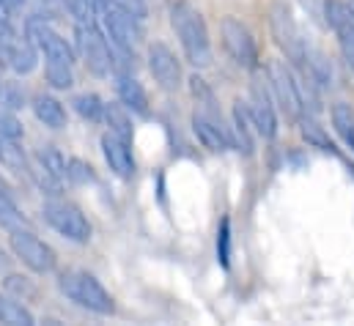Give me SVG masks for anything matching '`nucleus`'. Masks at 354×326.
Masks as SVG:
<instances>
[{"label":"nucleus","instance_id":"1","mask_svg":"<svg viewBox=\"0 0 354 326\" xmlns=\"http://www.w3.org/2000/svg\"><path fill=\"white\" fill-rule=\"evenodd\" d=\"M171 28H174L178 44L184 50V58L195 69H206L212 64V39H209V28H206L203 14L184 0L174 3L171 6Z\"/></svg>","mask_w":354,"mask_h":326},{"label":"nucleus","instance_id":"2","mask_svg":"<svg viewBox=\"0 0 354 326\" xmlns=\"http://www.w3.org/2000/svg\"><path fill=\"white\" fill-rule=\"evenodd\" d=\"M58 291L75 302L77 307L96 313V316H113L115 305H113V296L104 291V285L88 274V271H80V269H66L58 274Z\"/></svg>","mask_w":354,"mask_h":326},{"label":"nucleus","instance_id":"3","mask_svg":"<svg viewBox=\"0 0 354 326\" xmlns=\"http://www.w3.org/2000/svg\"><path fill=\"white\" fill-rule=\"evenodd\" d=\"M269 33H272L277 50L286 55L288 66L305 72L308 47H305V39H302V33L297 28V19H294L286 0H272V6H269Z\"/></svg>","mask_w":354,"mask_h":326},{"label":"nucleus","instance_id":"4","mask_svg":"<svg viewBox=\"0 0 354 326\" xmlns=\"http://www.w3.org/2000/svg\"><path fill=\"white\" fill-rule=\"evenodd\" d=\"M264 75L266 82H269V90H272V99L286 113V118L299 121L305 115V102H302V88H299L294 69L283 61H269Z\"/></svg>","mask_w":354,"mask_h":326},{"label":"nucleus","instance_id":"5","mask_svg":"<svg viewBox=\"0 0 354 326\" xmlns=\"http://www.w3.org/2000/svg\"><path fill=\"white\" fill-rule=\"evenodd\" d=\"M41 217H44V222L58 233V236H64L66 242H75V245H88L91 242V222L88 217L75 206V203H69V200H61V198H55V200H47L44 206H41Z\"/></svg>","mask_w":354,"mask_h":326},{"label":"nucleus","instance_id":"6","mask_svg":"<svg viewBox=\"0 0 354 326\" xmlns=\"http://www.w3.org/2000/svg\"><path fill=\"white\" fill-rule=\"evenodd\" d=\"M75 39H77V52L86 61V66H88L93 77H110V72H115L113 50H110L107 39H104V33L99 30L96 22H77Z\"/></svg>","mask_w":354,"mask_h":326},{"label":"nucleus","instance_id":"7","mask_svg":"<svg viewBox=\"0 0 354 326\" xmlns=\"http://www.w3.org/2000/svg\"><path fill=\"white\" fill-rule=\"evenodd\" d=\"M99 17H102V22H104V30H107V36H110L113 50L127 52V55H135V44L143 39L140 19L132 17L129 11H124L121 6H115L113 0H102Z\"/></svg>","mask_w":354,"mask_h":326},{"label":"nucleus","instance_id":"8","mask_svg":"<svg viewBox=\"0 0 354 326\" xmlns=\"http://www.w3.org/2000/svg\"><path fill=\"white\" fill-rule=\"evenodd\" d=\"M248 115L253 129L264 137V140H274L277 137V113H274V99L269 90L266 75L259 69H253V82H250V99L245 102Z\"/></svg>","mask_w":354,"mask_h":326},{"label":"nucleus","instance_id":"9","mask_svg":"<svg viewBox=\"0 0 354 326\" xmlns=\"http://www.w3.org/2000/svg\"><path fill=\"white\" fill-rule=\"evenodd\" d=\"M8 245H11V252L14 258H19L33 274H53L55 266H58V255L55 249L41 242L33 231L28 228H17L8 233Z\"/></svg>","mask_w":354,"mask_h":326},{"label":"nucleus","instance_id":"10","mask_svg":"<svg viewBox=\"0 0 354 326\" xmlns=\"http://www.w3.org/2000/svg\"><path fill=\"white\" fill-rule=\"evenodd\" d=\"M220 36H223V47H225V52L231 55V61H234L239 69L253 72V69L261 66V64H259V61H261V55H259V44H256L250 28H248L242 19H236V17H225V19L220 22Z\"/></svg>","mask_w":354,"mask_h":326},{"label":"nucleus","instance_id":"11","mask_svg":"<svg viewBox=\"0 0 354 326\" xmlns=\"http://www.w3.org/2000/svg\"><path fill=\"white\" fill-rule=\"evenodd\" d=\"M25 36H28V41H30L39 52H44L47 61H61V64L75 66V61H77L75 50L69 47V41H66L53 25L44 22V17H30V19L25 22Z\"/></svg>","mask_w":354,"mask_h":326},{"label":"nucleus","instance_id":"12","mask_svg":"<svg viewBox=\"0 0 354 326\" xmlns=\"http://www.w3.org/2000/svg\"><path fill=\"white\" fill-rule=\"evenodd\" d=\"M149 72H151L154 82L168 93H176L181 88V77H184L181 75V61L165 41H154L149 47Z\"/></svg>","mask_w":354,"mask_h":326},{"label":"nucleus","instance_id":"13","mask_svg":"<svg viewBox=\"0 0 354 326\" xmlns=\"http://www.w3.org/2000/svg\"><path fill=\"white\" fill-rule=\"evenodd\" d=\"M192 132H195L198 143H201L206 151H212V154H225V151L231 148L228 132H225V126H223V118H214V115H209V113H203V110H198V107H195V113H192Z\"/></svg>","mask_w":354,"mask_h":326},{"label":"nucleus","instance_id":"14","mask_svg":"<svg viewBox=\"0 0 354 326\" xmlns=\"http://www.w3.org/2000/svg\"><path fill=\"white\" fill-rule=\"evenodd\" d=\"M102 154H104L107 167L118 178L129 181L135 175V167L138 164H135V157H132V143H127V140L115 137L113 132H107V135H102Z\"/></svg>","mask_w":354,"mask_h":326},{"label":"nucleus","instance_id":"15","mask_svg":"<svg viewBox=\"0 0 354 326\" xmlns=\"http://www.w3.org/2000/svg\"><path fill=\"white\" fill-rule=\"evenodd\" d=\"M228 140H231V146H234L242 157H253V151H256V137H253V124H250V115H248L245 102H234Z\"/></svg>","mask_w":354,"mask_h":326},{"label":"nucleus","instance_id":"16","mask_svg":"<svg viewBox=\"0 0 354 326\" xmlns=\"http://www.w3.org/2000/svg\"><path fill=\"white\" fill-rule=\"evenodd\" d=\"M115 93H118V102H121L129 113L143 115V118L151 113V107H149V96H146L143 85L135 80L129 72H124V75L115 77Z\"/></svg>","mask_w":354,"mask_h":326},{"label":"nucleus","instance_id":"17","mask_svg":"<svg viewBox=\"0 0 354 326\" xmlns=\"http://www.w3.org/2000/svg\"><path fill=\"white\" fill-rule=\"evenodd\" d=\"M324 25L335 33V39H354V11L344 0H324Z\"/></svg>","mask_w":354,"mask_h":326},{"label":"nucleus","instance_id":"18","mask_svg":"<svg viewBox=\"0 0 354 326\" xmlns=\"http://www.w3.org/2000/svg\"><path fill=\"white\" fill-rule=\"evenodd\" d=\"M30 107H33V115L39 118V124H44L47 129H53V132H61V129H66V110H64V104L55 99V96H50V93H36L33 96V102H30Z\"/></svg>","mask_w":354,"mask_h":326},{"label":"nucleus","instance_id":"19","mask_svg":"<svg viewBox=\"0 0 354 326\" xmlns=\"http://www.w3.org/2000/svg\"><path fill=\"white\" fill-rule=\"evenodd\" d=\"M6 61H8V66H11V72L14 75H30L36 66H39V52H36V47L28 41V36L22 39H17L8 50H3L0 52Z\"/></svg>","mask_w":354,"mask_h":326},{"label":"nucleus","instance_id":"20","mask_svg":"<svg viewBox=\"0 0 354 326\" xmlns=\"http://www.w3.org/2000/svg\"><path fill=\"white\" fill-rule=\"evenodd\" d=\"M0 324L6 326H36L33 313L11 294H0Z\"/></svg>","mask_w":354,"mask_h":326},{"label":"nucleus","instance_id":"21","mask_svg":"<svg viewBox=\"0 0 354 326\" xmlns=\"http://www.w3.org/2000/svg\"><path fill=\"white\" fill-rule=\"evenodd\" d=\"M104 124L110 126V132L127 143L135 140V126H132V115L129 110L118 102V104H104Z\"/></svg>","mask_w":354,"mask_h":326},{"label":"nucleus","instance_id":"22","mask_svg":"<svg viewBox=\"0 0 354 326\" xmlns=\"http://www.w3.org/2000/svg\"><path fill=\"white\" fill-rule=\"evenodd\" d=\"M330 118H333V129H335V135L344 140V146L354 154V110H352V104H346V102L333 104Z\"/></svg>","mask_w":354,"mask_h":326},{"label":"nucleus","instance_id":"23","mask_svg":"<svg viewBox=\"0 0 354 326\" xmlns=\"http://www.w3.org/2000/svg\"><path fill=\"white\" fill-rule=\"evenodd\" d=\"M0 164L17 175H30V164H28V157L19 146V140H6L0 137Z\"/></svg>","mask_w":354,"mask_h":326},{"label":"nucleus","instance_id":"24","mask_svg":"<svg viewBox=\"0 0 354 326\" xmlns=\"http://www.w3.org/2000/svg\"><path fill=\"white\" fill-rule=\"evenodd\" d=\"M187 82H189L192 99L198 102V110H203V113H209V115H214V118H223V113H220V107H217V99H214V90L209 88V82L203 80L201 75H192Z\"/></svg>","mask_w":354,"mask_h":326},{"label":"nucleus","instance_id":"25","mask_svg":"<svg viewBox=\"0 0 354 326\" xmlns=\"http://www.w3.org/2000/svg\"><path fill=\"white\" fill-rule=\"evenodd\" d=\"M72 107H75V113L83 118V121H91V124H99V121H104V102L96 96V93H77L75 99H72Z\"/></svg>","mask_w":354,"mask_h":326},{"label":"nucleus","instance_id":"26","mask_svg":"<svg viewBox=\"0 0 354 326\" xmlns=\"http://www.w3.org/2000/svg\"><path fill=\"white\" fill-rule=\"evenodd\" d=\"M3 288H6V294L17 296V299H22V302H30V299L39 296V285H36L30 277H25V274H14V271L3 274Z\"/></svg>","mask_w":354,"mask_h":326},{"label":"nucleus","instance_id":"27","mask_svg":"<svg viewBox=\"0 0 354 326\" xmlns=\"http://www.w3.org/2000/svg\"><path fill=\"white\" fill-rule=\"evenodd\" d=\"M299 132H302V137H305V143H308V146L335 154V143H333V140L324 135V129H322V126H319L313 118H308V113L299 118Z\"/></svg>","mask_w":354,"mask_h":326},{"label":"nucleus","instance_id":"28","mask_svg":"<svg viewBox=\"0 0 354 326\" xmlns=\"http://www.w3.org/2000/svg\"><path fill=\"white\" fill-rule=\"evenodd\" d=\"M36 157H39V167H41V170H47V173L55 175L58 181H66V162H69V160H66L55 146H41Z\"/></svg>","mask_w":354,"mask_h":326},{"label":"nucleus","instance_id":"29","mask_svg":"<svg viewBox=\"0 0 354 326\" xmlns=\"http://www.w3.org/2000/svg\"><path fill=\"white\" fill-rule=\"evenodd\" d=\"M0 228H6L8 233L17 228H28V217L19 211L17 200L8 195H0Z\"/></svg>","mask_w":354,"mask_h":326},{"label":"nucleus","instance_id":"30","mask_svg":"<svg viewBox=\"0 0 354 326\" xmlns=\"http://www.w3.org/2000/svg\"><path fill=\"white\" fill-rule=\"evenodd\" d=\"M44 77H47V82H50L55 90H66V88L75 85L72 66H69V64H61V61H47V64H44Z\"/></svg>","mask_w":354,"mask_h":326},{"label":"nucleus","instance_id":"31","mask_svg":"<svg viewBox=\"0 0 354 326\" xmlns=\"http://www.w3.org/2000/svg\"><path fill=\"white\" fill-rule=\"evenodd\" d=\"M66 181L77 184V186H88V184H96V170L91 167V162L75 157L66 162Z\"/></svg>","mask_w":354,"mask_h":326},{"label":"nucleus","instance_id":"32","mask_svg":"<svg viewBox=\"0 0 354 326\" xmlns=\"http://www.w3.org/2000/svg\"><path fill=\"white\" fill-rule=\"evenodd\" d=\"M64 3L77 22H96L102 11V0H64Z\"/></svg>","mask_w":354,"mask_h":326},{"label":"nucleus","instance_id":"33","mask_svg":"<svg viewBox=\"0 0 354 326\" xmlns=\"http://www.w3.org/2000/svg\"><path fill=\"white\" fill-rule=\"evenodd\" d=\"M217 260L223 269L231 266V220L228 217H223L217 228Z\"/></svg>","mask_w":354,"mask_h":326},{"label":"nucleus","instance_id":"34","mask_svg":"<svg viewBox=\"0 0 354 326\" xmlns=\"http://www.w3.org/2000/svg\"><path fill=\"white\" fill-rule=\"evenodd\" d=\"M0 104H6L8 110H22L25 107V90L17 82H3V88H0Z\"/></svg>","mask_w":354,"mask_h":326},{"label":"nucleus","instance_id":"35","mask_svg":"<svg viewBox=\"0 0 354 326\" xmlns=\"http://www.w3.org/2000/svg\"><path fill=\"white\" fill-rule=\"evenodd\" d=\"M22 135H25L22 124L11 113H0V137H6V140H22Z\"/></svg>","mask_w":354,"mask_h":326},{"label":"nucleus","instance_id":"36","mask_svg":"<svg viewBox=\"0 0 354 326\" xmlns=\"http://www.w3.org/2000/svg\"><path fill=\"white\" fill-rule=\"evenodd\" d=\"M17 39H19V33H17V30H14V25L8 22V14H3V11H0V52H3V50H8Z\"/></svg>","mask_w":354,"mask_h":326},{"label":"nucleus","instance_id":"37","mask_svg":"<svg viewBox=\"0 0 354 326\" xmlns=\"http://www.w3.org/2000/svg\"><path fill=\"white\" fill-rule=\"evenodd\" d=\"M302 8L316 19V22H324V0H299Z\"/></svg>","mask_w":354,"mask_h":326},{"label":"nucleus","instance_id":"38","mask_svg":"<svg viewBox=\"0 0 354 326\" xmlns=\"http://www.w3.org/2000/svg\"><path fill=\"white\" fill-rule=\"evenodd\" d=\"M338 47H341V55H344L346 66L354 72V39H341V41H338Z\"/></svg>","mask_w":354,"mask_h":326},{"label":"nucleus","instance_id":"39","mask_svg":"<svg viewBox=\"0 0 354 326\" xmlns=\"http://www.w3.org/2000/svg\"><path fill=\"white\" fill-rule=\"evenodd\" d=\"M22 6H25V0H0L3 14H17V11H22Z\"/></svg>","mask_w":354,"mask_h":326},{"label":"nucleus","instance_id":"40","mask_svg":"<svg viewBox=\"0 0 354 326\" xmlns=\"http://www.w3.org/2000/svg\"><path fill=\"white\" fill-rule=\"evenodd\" d=\"M8 271H11V258H8V252L0 247V277L8 274Z\"/></svg>","mask_w":354,"mask_h":326},{"label":"nucleus","instance_id":"41","mask_svg":"<svg viewBox=\"0 0 354 326\" xmlns=\"http://www.w3.org/2000/svg\"><path fill=\"white\" fill-rule=\"evenodd\" d=\"M349 173H352V175H354V164H349Z\"/></svg>","mask_w":354,"mask_h":326},{"label":"nucleus","instance_id":"42","mask_svg":"<svg viewBox=\"0 0 354 326\" xmlns=\"http://www.w3.org/2000/svg\"><path fill=\"white\" fill-rule=\"evenodd\" d=\"M174 3H181V0H171V6H174Z\"/></svg>","mask_w":354,"mask_h":326},{"label":"nucleus","instance_id":"43","mask_svg":"<svg viewBox=\"0 0 354 326\" xmlns=\"http://www.w3.org/2000/svg\"><path fill=\"white\" fill-rule=\"evenodd\" d=\"M349 6H352V11H354V0H352V3H349Z\"/></svg>","mask_w":354,"mask_h":326},{"label":"nucleus","instance_id":"44","mask_svg":"<svg viewBox=\"0 0 354 326\" xmlns=\"http://www.w3.org/2000/svg\"><path fill=\"white\" fill-rule=\"evenodd\" d=\"M0 88H3V77H0Z\"/></svg>","mask_w":354,"mask_h":326}]
</instances>
